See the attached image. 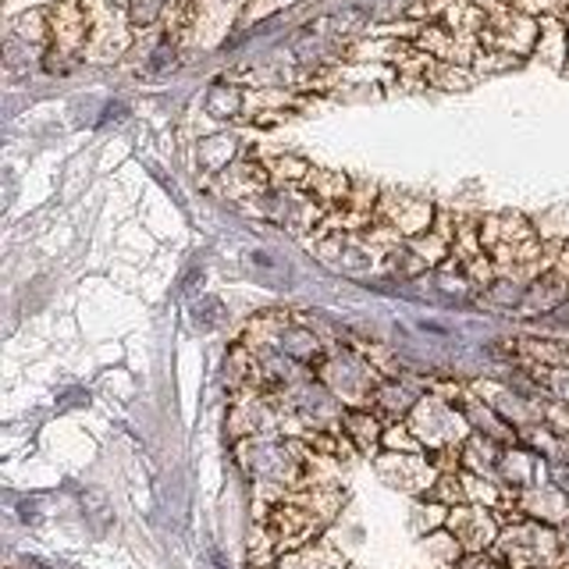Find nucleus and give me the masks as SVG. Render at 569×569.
<instances>
[{
	"instance_id": "4",
	"label": "nucleus",
	"mask_w": 569,
	"mask_h": 569,
	"mask_svg": "<svg viewBox=\"0 0 569 569\" xmlns=\"http://www.w3.org/2000/svg\"><path fill=\"white\" fill-rule=\"evenodd\" d=\"M378 218L399 231V236H423L427 228L435 221V207L427 200H417V196H406V192H381L378 200Z\"/></svg>"
},
{
	"instance_id": "2",
	"label": "nucleus",
	"mask_w": 569,
	"mask_h": 569,
	"mask_svg": "<svg viewBox=\"0 0 569 569\" xmlns=\"http://www.w3.org/2000/svg\"><path fill=\"white\" fill-rule=\"evenodd\" d=\"M89 18V47L86 58L93 61H114L132 43V22H129V0H82Z\"/></svg>"
},
{
	"instance_id": "5",
	"label": "nucleus",
	"mask_w": 569,
	"mask_h": 569,
	"mask_svg": "<svg viewBox=\"0 0 569 569\" xmlns=\"http://www.w3.org/2000/svg\"><path fill=\"white\" fill-rule=\"evenodd\" d=\"M538 58H545L551 68H566L569 61V29L562 14H545L541 18V36H538Z\"/></svg>"
},
{
	"instance_id": "1",
	"label": "nucleus",
	"mask_w": 569,
	"mask_h": 569,
	"mask_svg": "<svg viewBox=\"0 0 569 569\" xmlns=\"http://www.w3.org/2000/svg\"><path fill=\"white\" fill-rule=\"evenodd\" d=\"M480 4L488 8V26L480 32V47L512 53V58H520V61L538 50L541 18L523 14L520 8L506 4V0H480Z\"/></svg>"
},
{
	"instance_id": "3",
	"label": "nucleus",
	"mask_w": 569,
	"mask_h": 569,
	"mask_svg": "<svg viewBox=\"0 0 569 569\" xmlns=\"http://www.w3.org/2000/svg\"><path fill=\"white\" fill-rule=\"evenodd\" d=\"M50 22V58H58V64H71L76 58H82L89 47V18L82 0H58L47 11Z\"/></svg>"
},
{
	"instance_id": "6",
	"label": "nucleus",
	"mask_w": 569,
	"mask_h": 569,
	"mask_svg": "<svg viewBox=\"0 0 569 569\" xmlns=\"http://www.w3.org/2000/svg\"><path fill=\"white\" fill-rule=\"evenodd\" d=\"M302 189H307L313 200H320L325 207H342L352 192V182L342 171H325V168H310V174L302 178Z\"/></svg>"
},
{
	"instance_id": "7",
	"label": "nucleus",
	"mask_w": 569,
	"mask_h": 569,
	"mask_svg": "<svg viewBox=\"0 0 569 569\" xmlns=\"http://www.w3.org/2000/svg\"><path fill=\"white\" fill-rule=\"evenodd\" d=\"M178 11V0H129V22L132 32H147L153 29L160 18H171Z\"/></svg>"
},
{
	"instance_id": "8",
	"label": "nucleus",
	"mask_w": 569,
	"mask_h": 569,
	"mask_svg": "<svg viewBox=\"0 0 569 569\" xmlns=\"http://www.w3.org/2000/svg\"><path fill=\"white\" fill-rule=\"evenodd\" d=\"M267 174H271V182H296L302 186V178L310 174V164H302L299 157H278L267 164Z\"/></svg>"
}]
</instances>
